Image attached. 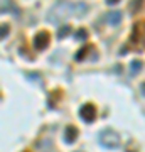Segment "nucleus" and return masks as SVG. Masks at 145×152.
<instances>
[{"label":"nucleus","instance_id":"1","mask_svg":"<svg viewBox=\"0 0 145 152\" xmlns=\"http://www.w3.org/2000/svg\"><path fill=\"white\" fill-rule=\"evenodd\" d=\"M76 15V4H71V2H63V4H58L54 5L51 10L47 12V20L51 24H59V22L66 20L68 17Z\"/></svg>","mask_w":145,"mask_h":152},{"label":"nucleus","instance_id":"2","mask_svg":"<svg viewBox=\"0 0 145 152\" xmlns=\"http://www.w3.org/2000/svg\"><path fill=\"white\" fill-rule=\"evenodd\" d=\"M128 46L133 51H142L145 48V20H138L135 22L132 36H130Z\"/></svg>","mask_w":145,"mask_h":152},{"label":"nucleus","instance_id":"3","mask_svg":"<svg viewBox=\"0 0 145 152\" xmlns=\"http://www.w3.org/2000/svg\"><path fill=\"white\" fill-rule=\"evenodd\" d=\"M100 142L106 149H117V147H120V135L111 129H105L100 134Z\"/></svg>","mask_w":145,"mask_h":152},{"label":"nucleus","instance_id":"4","mask_svg":"<svg viewBox=\"0 0 145 152\" xmlns=\"http://www.w3.org/2000/svg\"><path fill=\"white\" fill-rule=\"evenodd\" d=\"M96 107L93 103H85L83 107L79 108V117L83 122H86V124H93L95 122V118H96Z\"/></svg>","mask_w":145,"mask_h":152},{"label":"nucleus","instance_id":"5","mask_svg":"<svg viewBox=\"0 0 145 152\" xmlns=\"http://www.w3.org/2000/svg\"><path fill=\"white\" fill-rule=\"evenodd\" d=\"M49 42H51V34L47 31H39L34 36V48L37 51H44L49 46Z\"/></svg>","mask_w":145,"mask_h":152},{"label":"nucleus","instance_id":"6","mask_svg":"<svg viewBox=\"0 0 145 152\" xmlns=\"http://www.w3.org/2000/svg\"><path fill=\"white\" fill-rule=\"evenodd\" d=\"M76 139H78V129L74 125H68L64 130V142L66 144H73Z\"/></svg>","mask_w":145,"mask_h":152},{"label":"nucleus","instance_id":"7","mask_svg":"<svg viewBox=\"0 0 145 152\" xmlns=\"http://www.w3.org/2000/svg\"><path fill=\"white\" fill-rule=\"evenodd\" d=\"M106 22L110 26H118L122 22V12L120 10H110L106 14Z\"/></svg>","mask_w":145,"mask_h":152},{"label":"nucleus","instance_id":"8","mask_svg":"<svg viewBox=\"0 0 145 152\" xmlns=\"http://www.w3.org/2000/svg\"><path fill=\"white\" fill-rule=\"evenodd\" d=\"M144 7V0H132V4H130V9H132V12H138L140 9Z\"/></svg>","mask_w":145,"mask_h":152},{"label":"nucleus","instance_id":"9","mask_svg":"<svg viewBox=\"0 0 145 152\" xmlns=\"http://www.w3.org/2000/svg\"><path fill=\"white\" fill-rule=\"evenodd\" d=\"M91 49H93V46H85V48H81V51L78 53V54H76V59L81 61L86 54H88V53H90V51H91Z\"/></svg>","mask_w":145,"mask_h":152},{"label":"nucleus","instance_id":"10","mask_svg":"<svg viewBox=\"0 0 145 152\" xmlns=\"http://www.w3.org/2000/svg\"><path fill=\"white\" fill-rule=\"evenodd\" d=\"M69 32H71V27H69V26H63V27L58 31V37L63 39V37H66V36H68Z\"/></svg>","mask_w":145,"mask_h":152},{"label":"nucleus","instance_id":"11","mask_svg":"<svg viewBox=\"0 0 145 152\" xmlns=\"http://www.w3.org/2000/svg\"><path fill=\"white\" fill-rule=\"evenodd\" d=\"M86 36H88L86 29H79V31L76 32V39H78V41H83V39H86Z\"/></svg>","mask_w":145,"mask_h":152},{"label":"nucleus","instance_id":"12","mask_svg":"<svg viewBox=\"0 0 145 152\" xmlns=\"http://www.w3.org/2000/svg\"><path fill=\"white\" fill-rule=\"evenodd\" d=\"M7 34H9V26H7V24H2V36H0V37L5 39Z\"/></svg>","mask_w":145,"mask_h":152},{"label":"nucleus","instance_id":"13","mask_svg":"<svg viewBox=\"0 0 145 152\" xmlns=\"http://www.w3.org/2000/svg\"><path fill=\"white\" fill-rule=\"evenodd\" d=\"M140 68H142V63H140V61H133V63H132V69L133 71H138Z\"/></svg>","mask_w":145,"mask_h":152},{"label":"nucleus","instance_id":"14","mask_svg":"<svg viewBox=\"0 0 145 152\" xmlns=\"http://www.w3.org/2000/svg\"><path fill=\"white\" fill-rule=\"evenodd\" d=\"M120 0H106V4L108 5H115V4H118Z\"/></svg>","mask_w":145,"mask_h":152},{"label":"nucleus","instance_id":"15","mask_svg":"<svg viewBox=\"0 0 145 152\" xmlns=\"http://www.w3.org/2000/svg\"><path fill=\"white\" fill-rule=\"evenodd\" d=\"M144 93H145V85H144Z\"/></svg>","mask_w":145,"mask_h":152},{"label":"nucleus","instance_id":"16","mask_svg":"<svg viewBox=\"0 0 145 152\" xmlns=\"http://www.w3.org/2000/svg\"><path fill=\"white\" fill-rule=\"evenodd\" d=\"M26 152H27V151H26Z\"/></svg>","mask_w":145,"mask_h":152}]
</instances>
